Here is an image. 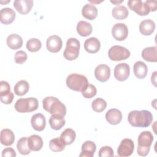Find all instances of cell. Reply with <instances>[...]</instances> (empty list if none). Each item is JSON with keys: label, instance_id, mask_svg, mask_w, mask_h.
I'll return each mask as SVG.
<instances>
[{"label": "cell", "instance_id": "obj_34", "mask_svg": "<svg viewBox=\"0 0 157 157\" xmlns=\"http://www.w3.org/2000/svg\"><path fill=\"white\" fill-rule=\"evenodd\" d=\"M42 47L40 40L36 38H32L26 42V48L31 52H36L39 51Z\"/></svg>", "mask_w": 157, "mask_h": 157}, {"label": "cell", "instance_id": "obj_33", "mask_svg": "<svg viewBox=\"0 0 157 157\" xmlns=\"http://www.w3.org/2000/svg\"><path fill=\"white\" fill-rule=\"evenodd\" d=\"M65 144L59 137L52 139L50 141L49 147L52 151L54 152H59L63 151L65 148Z\"/></svg>", "mask_w": 157, "mask_h": 157}, {"label": "cell", "instance_id": "obj_17", "mask_svg": "<svg viewBox=\"0 0 157 157\" xmlns=\"http://www.w3.org/2000/svg\"><path fill=\"white\" fill-rule=\"evenodd\" d=\"M137 141V147L150 148L153 141V136L149 131H143L139 135Z\"/></svg>", "mask_w": 157, "mask_h": 157}, {"label": "cell", "instance_id": "obj_40", "mask_svg": "<svg viewBox=\"0 0 157 157\" xmlns=\"http://www.w3.org/2000/svg\"><path fill=\"white\" fill-rule=\"evenodd\" d=\"M13 93L10 92L8 94H6L3 96H0L1 101L4 104H10L12 103L13 99Z\"/></svg>", "mask_w": 157, "mask_h": 157}, {"label": "cell", "instance_id": "obj_39", "mask_svg": "<svg viewBox=\"0 0 157 157\" xmlns=\"http://www.w3.org/2000/svg\"><path fill=\"white\" fill-rule=\"evenodd\" d=\"M10 86L9 83L4 80L0 82V96H3L10 93Z\"/></svg>", "mask_w": 157, "mask_h": 157}, {"label": "cell", "instance_id": "obj_35", "mask_svg": "<svg viewBox=\"0 0 157 157\" xmlns=\"http://www.w3.org/2000/svg\"><path fill=\"white\" fill-rule=\"evenodd\" d=\"M107 107L106 101L102 98H96L95 99L91 104V107L94 112H101L104 111Z\"/></svg>", "mask_w": 157, "mask_h": 157}, {"label": "cell", "instance_id": "obj_4", "mask_svg": "<svg viewBox=\"0 0 157 157\" xmlns=\"http://www.w3.org/2000/svg\"><path fill=\"white\" fill-rule=\"evenodd\" d=\"M39 106L38 100L35 98H20L15 104V110L20 113L31 112L37 109Z\"/></svg>", "mask_w": 157, "mask_h": 157}, {"label": "cell", "instance_id": "obj_31", "mask_svg": "<svg viewBox=\"0 0 157 157\" xmlns=\"http://www.w3.org/2000/svg\"><path fill=\"white\" fill-rule=\"evenodd\" d=\"M29 85L27 81L21 80L18 81L14 86V92L17 96H23L29 91Z\"/></svg>", "mask_w": 157, "mask_h": 157}, {"label": "cell", "instance_id": "obj_10", "mask_svg": "<svg viewBox=\"0 0 157 157\" xmlns=\"http://www.w3.org/2000/svg\"><path fill=\"white\" fill-rule=\"evenodd\" d=\"M112 34L115 40L118 41L124 40L128 36V27L124 23H116L112 29Z\"/></svg>", "mask_w": 157, "mask_h": 157}, {"label": "cell", "instance_id": "obj_8", "mask_svg": "<svg viewBox=\"0 0 157 157\" xmlns=\"http://www.w3.org/2000/svg\"><path fill=\"white\" fill-rule=\"evenodd\" d=\"M134 149V144L133 141L130 139H123L117 149V154L121 157H126L131 156Z\"/></svg>", "mask_w": 157, "mask_h": 157}, {"label": "cell", "instance_id": "obj_12", "mask_svg": "<svg viewBox=\"0 0 157 157\" xmlns=\"http://www.w3.org/2000/svg\"><path fill=\"white\" fill-rule=\"evenodd\" d=\"M96 78L101 82L107 81L110 76V69L106 64H99L94 69Z\"/></svg>", "mask_w": 157, "mask_h": 157}, {"label": "cell", "instance_id": "obj_25", "mask_svg": "<svg viewBox=\"0 0 157 157\" xmlns=\"http://www.w3.org/2000/svg\"><path fill=\"white\" fill-rule=\"evenodd\" d=\"M82 14L85 18L93 20L98 15V9L93 4H86L82 8Z\"/></svg>", "mask_w": 157, "mask_h": 157}, {"label": "cell", "instance_id": "obj_15", "mask_svg": "<svg viewBox=\"0 0 157 157\" xmlns=\"http://www.w3.org/2000/svg\"><path fill=\"white\" fill-rule=\"evenodd\" d=\"M31 126L33 129L37 131H42L46 125V120L44 115L38 113L33 115L31 120Z\"/></svg>", "mask_w": 157, "mask_h": 157}, {"label": "cell", "instance_id": "obj_9", "mask_svg": "<svg viewBox=\"0 0 157 157\" xmlns=\"http://www.w3.org/2000/svg\"><path fill=\"white\" fill-rule=\"evenodd\" d=\"M115 78L120 82L126 80L130 74V68L129 66L125 63H119L114 68L113 71Z\"/></svg>", "mask_w": 157, "mask_h": 157}, {"label": "cell", "instance_id": "obj_14", "mask_svg": "<svg viewBox=\"0 0 157 157\" xmlns=\"http://www.w3.org/2000/svg\"><path fill=\"white\" fill-rule=\"evenodd\" d=\"M15 15V12L12 9L9 7L3 8L0 11V21L2 24L9 25L14 21Z\"/></svg>", "mask_w": 157, "mask_h": 157}, {"label": "cell", "instance_id": "obj_37", "mask_svg": "<svg viewBox=\"0 0 157 157\" xmlns=\"http://www.w3.org/2000/svg\"><path fill=\"white\" fill-rule=\"evenodd\" d=\"M27 58L28 56L26 53L23 50H20L15 53L14 56V60L16 63L21 64L26 61Z\"/></svg>", "mask_w": 157, "mask_h": 157}, {"label": "cell", "instance_id": "obj_43", "mask_svg": "<svg viewBox=\"0 0 157 157\" xmlns=\"http://www.w3.org/2000/svg\"><path fill=\"white\" fill-rule=\"evenodd\" d=\"M149 7L150 11L155 12L156 10V1H146L145 2Z\"/></svg>", "mask_w": 157, "mask_h": 157}, {"label": "cell", "instance_id": "obj_21", "mask_svg": "<svg viewBox=\"0 0 157 157\" xmlns=\"http://www.w3.org/2000/svg\"><path fill=\"white\" fill-rule=\"evenodd\" d=\"M133 72L135 76L139 79L144 78L148 72V67L144 62L137 61L133 66Z\"/></svg>", "mask_w": 157, "mask_h": 157}, {"label": "cell", "instance_id": "obj_7", "mask_svg": "<svg viewBox=\"0 0 157 157\" xmlns=\"http://www.w3.org/2000/svg\"><path fill=\"white\" fill-rule=\"evenodd\" d=\"M129 8L140 16H145L150 13V9L145 2L140 0H129L128 1Z\"/></svg>", "mask_w": 157, "mask_h": 157}, {"label": "cell", "instance_id": "obj_5", "mask_svg": "<svg viewBox=\"0 0 157 157\" xmlns=\"http://www.w3.org/2000/svg\"><path fill=\"white\" fill-rule=\"evenodd\" d=\"M80 42L76 38L71 37L66 42V47L63 52V56L67 60L72 61L77 59L79 55Z\"/></svg>", "mask_w": 157, "mask_h": 157}, {"label": "cell", "instance_id": "obj_32", "mask_svg": "<svg viewBox=\"0 0 157 157\" xmlns=\"http://www.w3.org/2000/svg\"><path fill=\"white\" fill-rule=\"evenodd\" d=\"M17 148L20 153L23 155H26L29 154L31 150L28 146V137H23L20 139L17 142Z\"/></svg>", "mask_w": 157, "mask_h": 157}, {"label": "cell", "instance_id": "obj_13", "mask_svg": "<svg viewBox=\"0 0 157 157\" xmlns=\"http://www.w3.org/2000/svg\"><path fill=\"white\" fill-rule=\"evenodd\" d=\"M33 3V0H15L13 7L18 13L25 15L31 11Z\"/></svg>", "mask_w": 157, "mask_h": 157}, {"label": "cell", "instance_id": "obj_18", "mask_svg": "<svg viewBox=\"0 0 157 157\" xmlns=\"http://www.w3.org/2000/svg\"><path fill=\"white\" fill-rule=\"evenodd\" d=\"M101 47L100 41L96 37H90L87 39L84 43L85 50L90 53H95L98 52Z\"/></svg>", "mask_w": 157, "mask_h": 157}, {"label": "cell", "instance_id": "obj_22", "mask_svg": "<svg viewBox=\"0 0 157 157\" xmlns=\"http://www.w3.org/2000/svg\"><path fill=\"white\" fill-rule=\"evenodd\" d=\"M7 46L12 50H17L23 45V39L21 37L17 34H10L6 39Z\"/></svg>", "mask_w": 157, "mask_h": 157}, {"label": "cell", "instance_id": "obj_28", "mask_svg": "<svg viewBox=\"0 0 157 157\" xmlns=\"http://www.w3.org/2000/svg\"><path fill=\"white\" fill-rule=\"evenodd\" d=\"M65 120L64 117L59 115H52L49 119V124L50 127L54 130H59L65 124Z\"/></svg>", "mask_w": 157, "mask_h": 157}, {"label": "cell", "instance_id": "obj_1", "mask_svg": "<svg viewBox=\"0 0 157 157\" xmlns=\"http://www.w3.org/2000/svg\"><path fill=\"white\" fill-rule=\"evenodd\" d=\"M128 121L134 127L147 128L152 123L153 115L150 111L146 110H132L128 114Z\"/></svg>", "mask_w": 157, "mask_h": 157}, {"label": "cell", "instance_id": "obj_19", "mask_svg": "<svg viewBox=\"0 0 157 157\" xmlns=\"http://www.w3.org/2000/svg\"><path fill=\"white\" fill-rule=\"evenodd\" d=\"M155 29V23L150 19L142 21L139 25V31L144 36L151 35Z\"/></svg>", "mask_w": 157, "mask_h": 157}, {"label": "cell", "instance_id": "obj_38", "mask_svg": "<svg viewBox=\"0 0 157 157\" xmlns=\"http://www.w3.org/2000/svg\"><path fill=\"white\" fill-rule=\"evenodd\" d=\"M98 156L99 157H108L113 156V150L109 146H104L99 151Z\"/></svg>", "mask_w": 157, "mask_h": 157}, {"label": "cell", "instance_id": "obj_23", "mask_svg": "<svg viewBox=\"0 0 157 157\" xmlns=\"http://www.w3.org/2000/svg\"><path fill=\"white\" fill-rule=\"evenodd\" d=\"M28 144L31 151H39L43 147L42 139L40 136L36 134L31 135L28 137Z\"/></svg>", "mask_w": 157, "mask_h": 157}, {"label": "cell", "instance_id": "obj_44", "mask_svg": "<svg viewBox=\"0 0 157 157\" xmlns=\"http://www.w3.org/2000/svg\"><path fill=\"white\" fill-rule=\"evenodd\" d=\"M156 71L154 72L153 73V74L151 75V83L155 85L156 86Z\"/></svg>", "mask_w": 157, "mask_h": 157}, {"label": "cell", "instance_id": "obj_24", "mask_svg": "<svg viewBox=\"0 0 157 157\" xmlns=\"http://www.w3.org/2000/svg\"><path fill=\"white\" fill-rule=\"evenodd\" d=\"M142 57L148 62L157 61V47L156 46L145 48L142 52Z\"/></svg>", "mask_w": 157, "mask_h": 157}, {"label": "cell", "instance_id": "obj_41", "mask_svg": "<svg viewBox=\"0 0 157 157\" xmlns=\"http://www.w3.org/2000/svg\"><path fill=\"white\" fill-rule=\"evenodd\" d=\"M2 157H14L16 156V152L12 148H6L2 151Z\"/></svg>", "mask_w": 157, "mask_h": 157}, {"label": "cell", "instance_id": "obj_36", "mask_svg": "<svg viewBox=\"0 0 157 157\" xmlns=\"http://www.w3.org/2000/svg\"><path fill=\"white\" fill-rule=\"evenodd\" d=\"M97 93L96 88L94 85L91 84H88L86 88L82 91V96L87 99H91L94 97Z\"/></svg>", "mask_w": 157, "mask_h": 157}, {"label": "cell", "instance_id": "obj_6", "mask_svg": "<svg viewBox=\"0 0 157 157\" xmlns=\"http://www.w3.org/2000/svg\"><path fill=\"white\" fill-rule=\"evenodd\" d=\"M108 55L111 60L118 61L128 58L130 56V52L124 47L113 45L109 49Z\"/></svg>", "mask_w": 157, "mask_h": 157}, {"label": "cell", "instance_id": "obj_16", "mask_svg": "<svg viewBox=\"0 0 157 157\" xmlns=\"http://www.w3.org/2000/svg\"><path fill=\"white\" fill-rule=\"evenodd\" d=\"M105 119L110 124L116 125L121 122L122 120V113L118 109H111L106 112Z\"/></svg>", "mask_w": 157, "mask_h": 157}, {"label": "cell", "instance_id": "obj_26", "mask_svg": "<svg viewBox=\"0 0 157 157\" xmlns=\"http://www.w3.org/2000/svg\"><path fill=\"white\" fill-rule=\"evenodd\" d=\"M1 143L5 146L13 144L15 140V135L13 131L9 129H3L1 132Z\"/></svg>", "mask_w": 157, "mask_h": 157}, {"label": "cell", "instance_id": "obj_2", "mask_svg": "<svg viewBox=\"0 0 157 157\" xmlns=\"http://www.w3.org/2000/svg\"><path fill=\"white\" fill-rule=\"evenodd\" d=\"M43 108L52 115L64 117L66 114V107L59 99L53 96H47L42 101Z\"/></svg>", "mask_w": 157, "mask_h": 157}, {"label": "cell", "instance_id": "obj_42", "mask_svg": "<svg viewBox=\"0 0 157 157\" xmlns=\"http://www.w3.org/2000/svg\"><path fill=\"white\" fill-rule=\"evenodd\" d=\"M150 148L147 147H137V152L139 156H147L149 152H150Z\"/></svg>", "mask_w": 157, "mask_h": 157}, {"label": "cell", "instance_id": "obj_45", "mask_svg": "<svg viewBox=\"0 0 157 157\" xmlns=\"http://www.w3.org/2000/svg\"><path fill=\"white\" fill-rule=\"evenodd\" d=\"M110 2H112V3H113V4H119V3H121V2H123V1H110Z\"/></svg>", "mask_w": 157, "mask_h": 157}, {"label": "cell", "instance_id": "obj_3", "mask_svg": "<svg viewBox=\"0 0 157 157\" xmlns=\"http://www.w3.org/2000/svg\"><path fill=\"white\" fill-rule=\"evenodd\" d=\"M67 86L74 91H82L88 85L87 78L83 75L73 73L69 75L66 80Z\"/></svg>", "mask_w": 157, "mask_h": 157}, {"label": "cell", "instance_id": "obj_20", "mask_svg": "<svg viewBox=\"0 0 157 157\" xmlns=\"http://www.w3.org/2000/svg\"><path fill=\"white\" fill-rule=\"evenodd\" d=\"M96 149V144L91 141L86 140L82 145V151L80 157H93Z\"/></svg>", "mask_w": 157, "mask_h": 157}, {"label": "cell", "instance_id": "obj_30", "mask_svg": "<svg viewBox=\"0 0 157 157\" xmlns=\"http://www.w3.org/2000/svg\"><path fill=\"white\" fill-rule=\"evenodd\" d=\"M59 137L62 139L66 145H71L75 140L76 134L72 129L67 128L61 134Z\"/></svg>", "mask_w": 157, "mask_h": 157}, {"label": "cell", "instance_id": "obj_27", "mask_svg": "<svg viewBox=\"0 0 157 157\" xmlns=\"http://www.w3.org/2000/svg\"><path fill=\"white\" fill-rule=\"evenodd\" d=\"M77 31L80 36L86 37L91 34L93 28L90 23L86 21H80L77 25Z\"/></svg>", "mask_w": 157, "mask_h": 157}, {"label": "cell", "instance_id": "obj_29", "mask_svg": "<svg viewBox=\"0 0 157 157\" xmlns=\"http://www.w3.org/2000/svg\"><path fill=\"white\" fill-rule=\"evenodd\" d=\"M112 14L113 18L117 20H124L128 17L129 12L125 6H118L112 9Z\"/></svg>", "mask_w": 157, "mask_h": 157}, {"label": "cell", "instance_id": "obj_11", "mask_svg": "<svg viewBox=\"0 0 157 157\" xmlns=\"http://www.w3.org/2000/svg\"><path fill=\"white\" fill-rule=\"evenodd\" d=\"M62 46V39L57 35L51 36L47 39L46 47L50 52L57 53L61 49Z\"/></svg>", "mask_w": 157, "mask_h": 157}]
</instances>
